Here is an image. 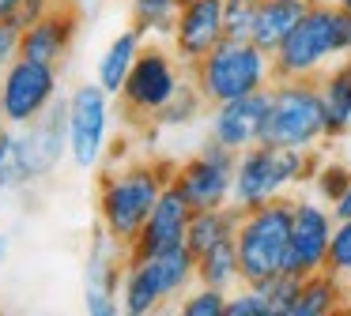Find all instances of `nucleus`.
Instances as JSON below:
<instances>
[{
	"instance_id": "obj_1",
	"label": "nucleus",
	"mask_w": 351,
	"mask_h": 316,
	"mask_svg": "<svg viewBox=\"0 0 351 316\" xmlns=\"http://www.w3.org/2000/svg\"><path fill=\"white\" fill-rule=\"evenodd\" d=\"M174 162H129L99 177V226L125 248L144 230L162 188L174 181Z\"/></svg>"
},
{
	"instance_id": "obj_2",
	"label": "nucleus",
	"mask_w": 351,
	"mask_h": 316,
	"mask_svg": "<svg viewBox=\"0 0 351 316\" xmlns=\"http://www.w3.org/2000/svg\"><path fill=\"white\" fill-rule=\"evenodd\" d=\"M189 79L197 83L212 109V105L272 87V53H265L253 38H223L204 60L189 68Z\"/></svg>"
},
{
	"instance_id": "obj_3",
	"label": "nucleus",
	"mask_w": 351,
	"mask_h": 316,
	"mask_svg": "<svg viewBox=\"0 0 351 316\" xmlns=\"http://www.w3.org/2000/svg\"><path fill=\"white\" fill-rule=\"evenodd\" d=\"M317 155L302 147H272V143H253L238 150V170H234V196L230 203L242 211L261 207V203L287 196L291 185H306L317 173Z\"/></svg>"
},
{
	"instance_id": "obj_4",
	"label": "nucleus",
	"mask_w": 351,
	"mask_h": 316,
	"mask_svg": "<svg viewBox=\"0 0 351 316\" xmlns=\"http://www.w3.org/2000/svg\"><path fill=\"white\" fill-rule=\"evenodd\" d=\"M291 222H295V200L291 196H276V200L261 203V207L242 211V222L234 230L242 282L261 286L265 278L287 271Z\"/></svg>"
},
{
	"instance_id": "obj_5",
	"label": "nucleus",
	"mask_w": 351,
	"mask_h": 316,
	"mask_svg": "<svg viewBox=\"0 0 351 316\" xmlns=\"http://www.w3.org/2000/svg\"><path fill=\"white\" fill-rule=\"evenodd\" d=\"M261 140L272 143V147H302V150H313L321 140H328L321 83L317 79H272Z\"/></svg>"
},
{
	"instance_id": "obj_6",
	"label": "nucleus",
	"mask_w": 351,
	"mask_h": 316,
	"mask_svg": "<svg viewBox=\"0 0 351 316\" xmlns=\"http://www.w3.org/2000/svg\"><path fill=\"white\" fill-rule=\"evenodd\" d=\"M336 0H313L295 30L272 53V79H317L332 57H340L336 38Z\"/></svg>"
},
{
	"instance_id": "obj_7",
	"label": "nucleus",
	"mask_w": 351,
	"mask_h": 316,
	"mask_svg": "<svg viewBox=\"0 0 351 316\" xmlns=\"http://www.w3.org/2000/svg\"><path fill=\"white\" fill-rule=\"evenodd\" d=\"M189 68L174 57V49L162 42H144L129 79L121 87V113L132 124H155L159 109L182 90Z\"/></svg>"
},
{
	"instance_id": "obj_8",
	"label": "nucleus",
	"mask_w": 351,
	"mask_h": 316,
	"mask_svg": "<svg viewBox=\"0 0 351 316\" xmlns=\"http://www.w3.org/2000/svg\"><path fill=\"white\" fill-rule=\"evenodd\" d=\"M64 158H69V102H64V94H61L49 113H42L38 120L16 128L12 170H16V177H19V188L53 177Z\"/></svg>"
},
{
	"instance_id": "obj_9",
	"label": "nucleus",
	"mask_w": 351,
	"mask_h": 316,
	"mask_svg": "<svg viewBox=\"0 0 351 316\" xmlns=\"http://www.w3.org/2000/svg\"><path fill=\"white\" fill-rule=\"evenodd\" d=\"M69 102V158L80 170H95L110 147V120H114V94L99 79L80 83L64 94Z\"/></svg>"
},
{
	"instance_id": "obj_10",
	"label": "nucleus",
	"mask_w": 351,
	"mask_h": 316,
	"mask_svg": "<svg viewBox=\"0 0 351 316\" xmlns=\"http://www.w3.org/2000/svg\"><path fill=\"white\" fill-rule=\"evenodd\" d=\"M61 98V68L19 57L0 72V120L23 128L53 109Z\"/></svg>"
},
{
	"instance_id": "obj_11",
	"label": "nucleus",
	"mask_w": 351,
	"mask_h": 316,
	"mask_svg": "<svg viewBox=\"0 0 351 316\" xmlns=\"http://www.w3.org/2000/svg\"><path fill=\"white\" fill-rule=\"evenodd\" d=\"M234 170H238V150L208 140L193 158H185L174 170V185L193 203V211L204 207H227L234 196Z\"/></svg>"
},
{
	"instance_id": "obj_12",
	"label": "nucleus",
	"mask_w": 351,
	"mask_h": 316,
	"mask_svg": "<svg viewBox=\"0 0 351 316\" xmlns=\"http://www.w3.org/2000/svg\"><path fill=\"white\" fill-rule=\"evenodd\" d=\"M189 218H193V203L182 196V188L170 181L162 188L155 211L147 215L144 230L136 233V241L129 245V260H152V256H162L170 248L185 245V233H189Z\"/></svg>"
},
{
	"instance_id": "obj_13",
	"label": "nucleus",
	"mask_w": 351,
	"mask_h": 316,
	"mask_svg": "<svg viewBox=\"0 0 351 316\" xmlns=\"http://www.w3.org/2000/svg\"><path fill=\"white\" fill-rule=\"evenodd\" d=\"M332 226H336V215L328 211V203H321V200H295L287 271H295V275H310V271L325 267L328 241H332Z\"/></svg>"
},
{
	"instance_id": "obj_14",
	"label": "nucleus",
	"mask_w": 351,
	"mask_h": 316,
	"mask_svg": "<svg viewBox=\"0 0 351 316\" xmlns=\"http://www.w3.org/2000/svg\"><path fill=\"white\" fill-rule=\"evenodd\" d=\"M227 38L223 27V0H189L182 4L174 23V34H170V49L182 60L185 68H193L197 60H204L215 45Z\"/></svg>"
},
{
	"instance_id": "obj_15",
	"label": "nucleus",
	"mask_w": 351,
	"mask_h": 316,
	"mask_svg": "<svg viewBox=\"0 0 351 316\" xmlns=\"http://www.w3.org/2000/svg\"><path fill=\"white\" fill-rule=\"evenodd\" d=\"M76 34H80V15L69 0H53L38 19L27 23L23 30V57L31 60H42V64H53V68H64L72 45H76Z\"/></svg>"
},
{
	"instance_id": "obj_16",
	"label": "nucleus",
	"mask_w": 351,
	"mask_h": 316,
	"mask_svg": "<svg viewBox=\"0 0 351 316\" xmlns=\"http://www.w3.org/2000/svg\"><path fill=\"white\" fill-rule=\"evenodd\" d=\"M268 117V87L253 90L245 98H234V102L212 105V120H208V140L223 143L230 150H245L253 143H261V128H265Z\"/></svg>"
},
{
	"instance_id": "obj_17",
	"label": "nucleus",
	"mask_w": 351,
	"mask_h": 316,
	"mask_svg": "<svg viewBox=\"0 0 351 316\" xmlns=\"http://www.w3.org/2000/svg\"><path fill=\"white\" fill-rule=\"evenodd\" d=\"M351 298H348V282L332 271H310L298 282V293L291 301L287 316H332V313H348Z\"/></svg>"
},
{
	"instance_id": "obj_18",
	"label": "nucleus",
	"mask_w": 351,
	"mask_h": 316,
	"mask_svg": "<svg viewBox=\"0 0 351 316\" xmlns=\"http://www.w3.org/2000/svg\"><path fill=\"white\" fill-rule=\"evenodd\" d=\"M167 290L159 282V271L152 260H125V275H121V313L129 316H152L162 308Z\"/></svg>"
},
{
	"instance_id": "obj_19",
	"label": "nucleus",
	"mask_w": 351,
	"mask_h": 316,
	"mask_svg": "<svg viewBox=\"0 0 351 316\" xmlns=\"http://www.w3.org/2000/svg\"><path fill=\"white\" fill-rule=\"evenodd\" d=\"M144 42H147V38L140 34V30L132 27V23H129V30H121V34L110 38V45L99 53V60H95V79H99L102 87H106L110 94H114V98L121 94L125 79H129L132 64H136L140 49H144Z\"/></svg>"
},
{
	"instance_id": "obj_20",
	"label": "nucleus",
	"mask_w": 351,
	"mask_h": 316,
	"mask_svg": "<svg viewBox=\"0 0 351 316\" xmlns=\"http://www.w3.org/2000/svg\"><path fill=\"white\" fill-rule=\"evenodd\" d=\"M313 0H261L257 23H253V42L265 53H276L283 45V38L302 23V15L310 12Z\"/></svg>"
},
{
	"instance_id": "obj_21",
	"label": "nucleus",
	"mask_w": 351,
	"mask_h": 316,
	"mask_svg": "<svg viewBox=\"0 0 351 316\" xmlns=\"http://www.w3.org/2000/svg\"><path fill=\"white\" fill-rule=\"evenodd\" d=\"M238 222H242V207L227 203V207H204V211H193L189 218V233H185V245H189L193 256L208 252L212 245L234 237Z\"/></svg>"
},
{
	"instance_id": "obj_22",
	"label": "nucleus",
	"mask_w": 351,
	"mask_h": 316,
	"mask_svg": "<svg viewBox=\"0 0 351 316\" xmlns=\"http://www.w3.org/2000/svg\"><path fill=\"white\" fill-rule=\"evenodd\" d=\"M321 83V102H325V132L328 140L343 135L351 128V75H348V64H336L328 72L317 75Z\"/></svg>"
},
{
	"instance_id": "obj_23",
	"label": "nucleus",
	"mask_w": 351,
	"mask_h": 316,
	"mask_svg": "<svg viewBox=\"0 0 351 316\" xmlns=\"http://www.w3.org/2000/svg\"><path fill=\"white\" fill-rule=\"evenodd\" d=\"M197 282L215 286V290H234L242 282V267H238V245L234 237L212 245L208 252L197 256Z\"/></svg>"
},
{
	"instance_id": "obj_24",
	"label": "nucleus",
	"mask_w": 351,
	"mask_h": 316,
	"mask_svg": "<svg viewBox=\"0 0 351 316\" xmlns=\"http://www.w3.org/2000/svg\"><path fill=\"white\" fill-rule=\"evenodd\" d=\"M178 12H182L178 0H129L132 27H136L144 38H152V42H170Z\"/></svg>"
},
{
	"instance_id": "obj_25",
	"label": "nucleus",
	"mask_w": 351,
	"mask_h": 316,
	"mask_svg": "<svg viewBox=\"0 0 351 316\" xmlns=\"http://www.w3.org/2000/svg\"><path fill=\"white\" fill-rule=\"evenodd\" d=\"M204 109H208L204 94L197 90V83H193V79H185L182 90H178V94L159 109L155 124H159V128H185V124H193V120H197Z\"/></svg>"
},
{
	"instance_id": "obj_26",
	"label": "nucleus",
	"mask_w": 351,
	"mask_h": 316,
	"mask_svg": "<svg viewBox=\"0 0 351 316\" xmlns=\"http://www.w3.org/2000/svg\"><path fill=\"white\" fill-rule=\"evenodd\" d=\"M227 293L230 290H215V286H189L178 298V313L182 316H227Z\"/></svg>"
},
{
	"instance_id": "obj_27",
	"label": "nucleus",
	"mask_w": 351,
	"mask_h": 316,
	"mask_svg": "<svg viewBox=\"0 0 351 316\" xmlns=\"http://www.w3.org/2000/svg\"><path fill=\"white\" fill-rule=\"evenodd\" d=\"M313 192H317V200L321 203H340V196L348 192V185H351V170L348 166H340V162H325V166H317V173H313Z\"/></svg>"
},
{
	"instance_id": "obj_28",
	"label": "nucleus",
	"mask_w": 351,
	"mask_h": 316,
	"mask_svg": "<svg viewBox=\"0 0 351 316\" xmlns=\"http://www.w3.org/2000/svg\"><path fill=\"white\" fill-rule=\"evenodd\" d=\"M325 271H332L340 278H351V218H336L328 256H325Z\"/></svg>"
},
{
	"instance_id": "obj_29",
	"label": "nucleus",
	"mask_w": 351,
	"mask_h": 316,
	"mask_svg": "<svg viewBox=\"0 0 351 316\" xmlns=\"http://www.w3.org/2000/svg\"><path fill=\"white\" fill-rule=\"evenodd\" d=\"M298 282H302V275H295V271H280V275L265 278L257 290L268 298V305H272L276 316H287L291 301H295V293H298Z\"/></svg>"
},
{
	"instance_id": "obj_30",
	"label": "nucleus",
	"mask_w": 351,
	"mask_h": 316,
	"mask_svg": "<svg viewBox=\"0 0 351 316\" xmlns=\"http://www.w3.org/2000/svg\"><path fill=\"white\" fill-rule=\"evenodd\" d=\"M261 0H223V27L227 38H250L253 23H257Z\"/></svg>"
},
{
	"instance_id": "obj_31",
	"label": "nucleus",
	"mask_w": 351,
	"mask_h": 316,
	"mask_svg": "<svg viewBox=\"0 0 351 316\" xmlns=\"http://www.w3.org/2000/svg\"><path fill=\"white\" fill-rule=\"evenodd\" d=\"M227 316H276L268 298L250 282H238L234 290L227 293Z\"/></svg>"
},
{
	"instance_id": "obj_32",
	"label": "nucleus",
	"mask_w": 351,
	"mask_h": 316,
	"mask_svg": "<svg viewBox=\"0 0 351 316\" xmlns=\"http://www.w3.org/2000/svg\"><path fill=\"white\" fill-rule=\"evenodd\" d=\"M23 23L12 19V23H0V72L12 64V60L23 57Z\"/></svg>"
},
{
	"instance_id": "obj_33",
	"label": "nucleus",
	"mask_w": 351,
	"mask_h": 316,
	"mask_svg": "<svg viewBox=\"0 0 351 316\" xmlns=\"http://www.w3.org/2000/svg\"><path fill=\"white\" fill-rule=\"evenodd\" d=\"M84 313L87 316H117L121 313V298L106 290H84Z\"/></svg>"
},
{
	"instance_id": "obj_34",
	"label": "nucleus",
	"mask_w": 351,
	"mask_h": 316,
	"mask_svg": "<svg viewBox=\"0 0 351 316\" xmlns=\"http://www.w3.org/2000/svg\"><path fill=\"white\" fill-rule=\"evenodd\" d=\"M12 147H16V128L8 120H0V166L12 162Z\"/></svg>"
},
{
	"instance_id": "obj_35",
	"label": "nucleus",
	"mask_w": 351,
	"mask_h": 316,
	"mask_svg": "<svg viewBox=\"0 0 351 316\" xmlns=\"http://www.w3.org/2000/svg\"><path fill=\"white\" fill-rule=\"evenodd\" d=\"M49 4H53V0H23V15H19V23L27 27V23H31V19H38V15L46 12Z\"/></svg>"
},
{
	"instance_id": "obj_36",
	"label": "nucleus",
	"mask_w": 351,
	"mask_h": 316,
	"mask_svg": "<svg viewBox=\"0 0 351 316\" xmlns=\"http://www.w3.org/2000/svg\"><path fill=\"white\" fill-rule=\"evenodd\" d=\"M23 15V0H0V23H12Z\"/></svg>"
},
{
	"instance_id": "obj_37",
	"label": "nucleus",
	"mask_w": 351,
	"mask_h": 316,
	"mask_svg": "<svg viewBox=\"0 0 351 316\" xmlns=\"http://www.w3.org/2000/svg\"><path fill=\"white\" fill-rule=\"evenodd\" d=\"M12 188H19V177L8 162V166H0V192H12Z\"/></svg>"
},
{
	"instance_id": "obj_38",
	"label": "nucleus",
	"mask_w": 351,
	"mask_h": 316,
	"mask_svg": "<svg viewBox=\"0 0 351 316\" xmlns=\"http://www.w3.org/2000/svg\"><path fill=\"white\" fill-rule=\"evenodd\" d=\"M332 215L336 218H351V185H348V192L340 196V203H332Z\"/></svg>"
},
{
	"instance_id": "obj_39",
	"label": "nucleus",
	"mask_w": 351,
	"mask_h": 316,
	"mask_svg": "<svg viewBox=\"0 0 351 316\" xmlns=\"http://www.w3.org/2000/svg\"><path fill=\"white\" fill-rule=\"evenodd\" d=\"M8 252H12V237L8 233H0V263L8 260Z\"/></svg>"
},
{
	"instance_id": "obj_40",
	"label": "nucleus",
	"mask_w": 351,
	"mask_h": 316,
	"mask_svg": "<svg viewBox=\"0 0 351 316\" xmlns=\"http://www.w3.org/2000/svg\"><path fill=\"white\" fill-rule=\"evenodd\" d=\"M336 4H343V8H348V12H351V0H336Z\"/></svg>"
},
{
	"instance_id": "obj_41",
	"label": "nucleus",
	"mask_w": 351,
	"mask_h": 316,
	"mask_svg": "<svg viewBox=\"0 0 351 316\" xmlns=\"http://www.w3.org/2000/svg\"><path fill=\"white\" fill-rule=\"evenodd\" d=\"M343 64H348V75H351V57H348V60H343Z\"/></svg>"
},
{
	"instance_id": "obj_42",
	"label": "nucleus",
	"mask_w": 351,
	"mask_h": 316,
	"mask_svg": "<svg viewBox=\"0 0 351 316\" xmlns=\"http://www.w3.org/2000/svg\"><path fill=\"white\" fill-rule=\"evenodd\" d=\"M178 4H189V0H178Z\"/></svg>"
}]
</instances>
